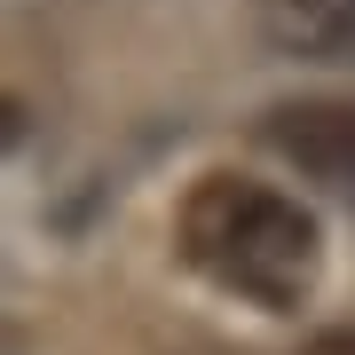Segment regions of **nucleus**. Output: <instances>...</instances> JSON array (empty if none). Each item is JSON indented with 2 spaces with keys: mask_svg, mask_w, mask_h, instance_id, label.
<instances>
[{
  "mask_svg": "<svg viewBox=\"0 0 355 355\" xmlns=\"http://www.w3.org/2000/svg\"><path fill=\"white\" fill-rule=\"evenodd\" d=\"M174 253L229 300L292 316L324 277V229L300 198L253 174H198L174 214Z\"/></svg>",
  "mask_w": 355,
  "mask_h": 355,
  "instance_id": "1",
  "label": "nucleus"
},
{
  "mask_svg": "<svg viewBox=\"0 0 355 355\" xmlns=\"http://www.w3.org/2000/svg\"><path fill=\"white\" fill-rule=\"evenodd\" d=\"M261 142H268L284 166H300L308 182L355 198V103H340V95L277 103V111L261 119Z\"/></svg>",
  "mask_w": 355,
  "mask_h": 355,
  "instance_id": "2",
  "label": "nucleus"
},
{
  "mask_svg": "<svg viewBox=\"0 0 355 355\" xmlns=\"http://www.w3.org/2000/svg\"><path fill=\"white\" fill-rule=\"evenodd\" d=\"M261 40L277 55H308V64H331V55L355 48V0H253Z\"/></svg>",
  "mask_w": 355,
  "mask_h": 355,
  "instance_id": "3",
  "label": "nucleus"
},
{
  "mask_svg": "<svg viewBox=\"0 0 355 355\" xmlns=\"http://www.w3.org/2000/svg\"><path fill=\"white\" fill-rule=\"evenodd\" d=\"M308 355H355V331H324V340L308 347Z\"/></svg>",
  "mask_w": 355,
  "mask_h": 355,
  "instance_id": "4",
  "label": "nucleus"
}]
</instances>
